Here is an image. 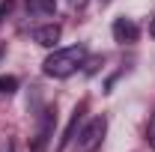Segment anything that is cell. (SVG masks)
Returning a JSON list of instances; mask_svg holds the SVG:
<instances>
[{"label":"cell","instance_id":"3","mask_svg":"<svg viewBox=\"0 0 155 152\" xmlns=\"http://www.w3.org/2000/svg\"><path fill=\"white\" fill-rule=\"evenodd\" d=\"M114 39L119 45H134L137 39H140V27L131 18H116L114 21Z\"/></svg>","mask_w":155,"mask_h":152},{"label":"cell","instance_id":"1","mask_svg":"<svg viewBox=\"0 0 155 152\" xmlns=\"http://www.w3.org/2000/svg\"><path fill=\"white\" fill-rule=\"evenodd\" d=\"M87 60V48L84 45H69V48H57L54 54H48L42 63V72L48 78H69L75 75L78 69Z\"/></svg>","mask_w":155,"mask_h":152},{"label":"cell","instance_id":"2","mask_svg":"<svg viewBox=\"0 0 155 152\" xmlns=\"http://www.w3.org/2000/svg\"><path fill=\"white\" fill-rule=\"evenodd\" d=\"M104 134H107V119L104 116H93L78 137H72V152H98L104 143Z\"/></svg>","mask_w":155,"mask_h":152},{"label":"cell","instance_id":"9","mask_svg":"<svg viewBox=\"0 0 155 152\" xmlns=\"http://www.w3.org/2000/svg\"><path fill=\"white\" fill-rule=\"evenodd\" d=\"M149 33H152V36H155V18L149 21Z\"/></svg>","mask_w":155,"mask_h":152},{"label":"cell","instance_id":"4","mask_svg":"<svg viewBox=\"0 0 155 152\" xmlns=\"http://www.w3.org/2000/svg\"><path fill=\"white\" fill-rule=\"evenodd\" d=\"M63 36V30H60V24H45V27H33V39H36L42 48H54Z\"/></svg>","mask_w":155,"mask_h":152},{"label":"cell","instance_id":"10","mask_svg":"<svg viewBox=\"0 0 155 152\" xmlns=\"http://www.w3.org/2000/svg\"><path fill=\"white\" fill-rule=\"evenodd\" d=\"M84 3H87V0H72V6H84Z\"/></svg>","mask_w":155,"mask_h":152},{"label":"cell","instance_id":"8","mask_svg":"<svg viewBox=\"0 0 155 152\" xmlns=\"http://www.w3.org/2000/svg\"><path fill=\"white\" fill-rule=\"evenodd\" d=\"M12 12V0H0V24H3V18Z\"/></svg>","mask_w":155,"mask_h":152},{"label":"cell","instance_id":"6","mask_svg":"<svg viewBox=\"0 0 155 152\" xmlns=\"http://www.w3.org/2000/svg\"><path fill=\"white\" fill-rule=\"evenodd\" d=\"M18 90V78L15 75H0V95H12Z\"/></svg>","mask_w":155,"mask_h":152},{"label":"cell","instance_id":"5","mask_svg":"<svg viewBox=\"0 0 155 152\" xmlns=\"http://www.w3.org/2000/svg\"><path fill=\"white\" fill-rule=\"evenodd\" d=\"M54 6L57 0H27V9L33 15H54Z\"/></svg>","mask_w":155,"mask_h":152},{"label":"cell","instance_id":"7","mask_svg":"<svg viewBox=\"0 0 155 152\" xmlns=\"http://www.w3.org/2000/svg\"><path fill=\"white\" fill-rule=\"evenodd\" d=\"M146 143H149V149H155V114L149 119V125H146Z\"/></svg>","mask_w":155,"mask_h":152},{"label":"cell","instance_id":"11","mask_svg":"<svg viewBox=\"0 0 155 152\" xmlns=\"http://www.w3.org/2000/svg\"><path fill=\"white\" fill-rule=\"evenodd\" d=\"M3 152H15V146H12V143H6V149H3Z\"/></svg>","mask_w":155,"mask_h":152},{"label":"cell","instance_id":"12","mask_svg":"<svg viewBox=\"0 0 155 152\" xmlns=\"http://www.w3.org/2000/svg\"><path fill=\"white\" fill-rule=\"evenodd\" d=\"M0 57H3V45H0Z\"/></svg>","mask_w":155,"mask_h":152}]
</instances>
